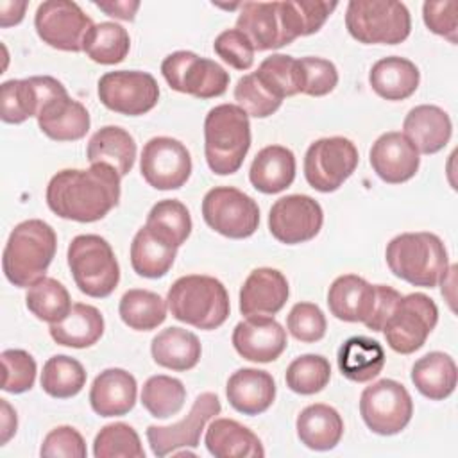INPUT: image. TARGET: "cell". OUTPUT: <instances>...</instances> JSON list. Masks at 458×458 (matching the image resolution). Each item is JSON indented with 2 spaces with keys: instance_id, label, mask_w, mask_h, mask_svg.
Segmentation results:
<instances>
[{
  "instance_id": "57",
  "label": "cell",
  "mask_w": 458,
  "mask_h": 458,
  "mask_svg": "<svg viewBox=\"0 0 458 458\" xmlns=\"http://www.w3.org/2000/svg\"><path fill=\"white\" fill-rule=\"evenodd\" d=\"M27 9V2H0V25L11 27L23 20Z\"/></svg>"
},
{
  "instance_id": "36",
  "label": "cell",
  "mask_w": 458,
  "mask_h": 458,
  "mask_svg": "<svg viewBox=\"0 0 458 458\" xmlns=\"http://www.w3.org/2000/svg\"><path fill=\"white\" fill-rule=\"evenodd\" d=\"M86 156L91 165L106 163L123 177L134 166L136 141L129 131L118 125H106L91 136Z\"/></svg>"
},
{
  "instance_id": "9",
  "label": "cell",
  "mask_w": 458,
  "mask_h": 458,
  "mask_svg": "<svg viewBox=\"0 0 458 458\" xmlns=\"http://www.w3.org/2000/svg\"><path fill=\"white\" fill-rule=\"evenodd\" d=\"M161 73L172 89L195 98L220 97L229 86V73L218 63L190 50L168 54L161 63Z\"/></svg>"
},
{
  "instance_id": "14",
  "label": "cell",
  "mask_w": 458,
  "mask_h": 458,
  "mask_svg": "<svg viewBox=\"0 0 458 458\" xmlns=\"http://www.w3.org/2000/svg\"><path fill=\"white\" fill-rule=\"evenodd\" d=\"M100 102L120 114L140 116L156 107L159 100V86L156 79L140 70L107 72L98 81Z\"/></svg>"
},
{
  "instance_id": "45",
  "label": "cell",
  "mask_w": 458,
  "mask_h": 458,
  "mask_svg": "<svg viewBox=\"0 0 458 458\" xmlns=\"http://www.w3.org/2000/svg\"><path fill=\"white\" fill-rule=\"evenodd\" d=\"M184 401L186 388L177 377L172 376H152L141 388V404L156 419H166L179 413Z\"/></svg>"
},
{
  "instance_id": "32",
  "label": "cell",
  "mask_w": 458,
  "mask_h": 458,
  "mask_svg": "<svg viewBox=\"0 0 458 458\" xmlns=\"http://www.w3.org/2000/svg\"><path fill=\"white\" fill-rule=\"evenodd\" d=\"M150 354L159 367L186 372L199 363L202 347L195 333L172 326L152 338Z\"/></svg>"
},
{
  "instance_id": "39",
  "label": "cell",
  "mask_w": 458,
  "mask_h": 458,
  "mask_svg": "<svg viewBox=\"0 0 458 458\" xmlns=\"http://www.w3.org/2000/svg\"><path fill=\"white\" fill-rule=\"evenodd\" d=\"M25 304L36 318L48 324L61 322L73 306L66 286L47 276L27 288Z\"/></svg>"
},
{
  "instance_id": "58",
  "label": "cell",
  "mask_w": 458,
  "mask_h": 458,
  "mask_svg": "<svg viewBox=\"0 0 458 458\" xmlns=\"http://www.w3.org/2000/svg\"><path fill=\"white\" fill-rule=\"evenodd\" d=\"M0 404H2V429H0L2 437H0V444L4 445L16 433L18 420H16V411L11 408V404L5 399H0Z\"/></svg>"
},
{
  "instance_id": "30",
  "label": "cell",
  "mask_w": 458,
  "mask_h": 458,
  "mask_svg": "<svg viewBox=\"0 0 458 458\" xmlns=\"http://www.w3.org/2000/svg\"><path fill=\"white\" fill-rule=\"evenodd\" d=\"M295 179V156L283 145H268L252 159L249 170L250 184L267 195L286 190Z\"/></svg>"
},
{
  "instance_id": "29",
  "label": "cell",
  "mask_w": 458,
  "mask_h": 458,
  "mask_svg": "<svg viewBox=\"0 0 458 458\" xmlns=\"http://www.w3.org/2000/svg\"><path fill=\"white\" fill-rule=\"evenodd\" d=\"M369 82L374 93L381 98L404 100L417 91L420 72L410 59L388 55L372 64L369 72Z\"/></svg>"
},
{
  "instance_id": "10",
  "label": "cell",
  "mask_w": 458,
  "mask_h": 458,
  "mask_svg": "<svg viewBox=\"0 0 458 458\" xmlns=\"http://www.w3.org/2000/svg\"><path fill=\"white\" fill-rule=\"evenodd\" d=\"M358 161V148L349 138H320L306 150L304 177L313 190L331 193L352 175Z\"/></svg>"
},
{
  "instance_id": "22",
  "label": "cell",
  "mask_w": 458,
  "mask_h": 458,
  "mask_svg": "<svg viewBox=\"0 0 458 458\" xmlns=\"http://www.w3.org/2000/svg\"><path fill=\"white\" fill-rule=\"evenodd\" d=\"M236 29L250 41L254 50H274L290 45L279 2H243L236 18Z\"/></svg>"
},
{
  "instance_id": "20",
  "label": "cell",
  "mask_w": 458,
  "mask_h": 458,
  "mask_svg": "<svg viewBox=\"0 0 458 458\" xmlns=\"http://www.w3.org/2000/svg\"><path fill=\"white\" fill-rule=\"evenodd\" d=\"M369 159L376 175L388 184L410 181L420 165L419 150L403 132L397 131L381 134L372 143Z\"/></svg>"
},
{
  "instance_id": "55",
  "label": "cell",
  "mask_w": 458,
  "mask_h": 458,
  "mask_svg": "<svg viewBox=\"0 0 458 458\" xmlns=\"http://www.w3.org/2000/svg\"><path fill=\"white\" fill-rule=\"evenodd\" d=\"M401 299V293L386 284H377V302L372 317L365 322L367 329L370 331H383L386 318L390 317L395 302Z\"/></svg>"
},
{
  "instance_id": "31",
  "label": "cell",
  "mask_w": 458,
  "mask_h": 458,
  "mask_svg": "<svg viewBox=\"0 0 458 458\" xmlns=\"http://www.w3.org/2000/svg\"><path fill=\"white\" fill-rule=\"evenodd\" d=\"M299 440L313 451H329L338 445L344 435V420L329 404L306 406L295 422Z\"/></svg>"
},
{
  "instance_id": "37",
  "label": "cell",
  "mask_w": 458,
  "mask_h": 458,
  "mask_svg": "<svg viewBox=\"0 0 458 458\" xmlns=\"http://www.w3.org/2000/svg\"><path fill=\"white\" fill-rule=\"evenodd\" d=\"M177 247L152 233L147 225L140 227L131 243V265L141 277L157 279L168 274L175 261Z\"/></svg>"
},
{
  "instance_id": "7",
  "label": "cell",
  "mask_w": 458,
  "mask_h": 458,
  "mask_svg": "<svg viewBox=\"0 0 458 458\" xmlns=\"http://www.w3.org/2000/svg\"><path fill=\"white\" fill-rule=\"evenodd\" d=\"M345 27L365 45H397L411 30L410 11L394 0H352L347 4Z\"/></svg>"
},
{
  "instance_id": "23",
  "label": "cell",
  "mask_w": 458,
  "mask_h": 458,
  "mask_svg": "<svg viewBox=\"0 0 458 458\" xmlns=\"http://www.w3.org/2000/svg\"><path fill=\"white\" fill-rule=\"evenodd\" d=\"M377 302V284L356 274L336 277L327 292V306L331 315L344 322H367Z\"/></svg>"
},
{
  "instance_id": "13",
  "label": "cell",
  "mask_w": 458,
  "mask_h": 458,
  "mask_svg": "<svg viewBox=\"0 0 458 458\" xmlns=\"http://www.w3.org/2000/svg\"><path fill=\"white\" fill-rule=\"evenodd\" d=\"M93 25L91 18L70 0H47L38 5L34 16V27L43 43L64 52H82Z\"/></svg>"
},
{
  "instance_id": "3",
  "label": "cell",
  "mask_w": 458,
  "mask_h": 458,
  "mask_svg": "<svg viewBox=\"0 0 458 458\" xmlns=\"http://www.w3.org/2000/svg\"><path fill=\"white\" fill-rule=\"evenodd\" d=\"M385 259L395 277L422 288L437 286L449 268L444 242L428 231L397 234L388 242Z\"/></svg>"
},
{
  "instance_id": "24",
  "label": "cell",
  "mask_w": 458,
  "mask_h": 458,
  "mask_svg": "<svg viewBox=\"0 0 458 458\" xmlns=\"http://www.w3.org/2000/svg\"><path fill=\"white\" fill-rule=\"evenodd\" d=\"M89 113L68 91L52 97L38 114V125L45 136L55 141H77L89 131Z\"/></svg>"
},
{
  "instance_id": "50",
  "label": "cell",
  "mask_w": 458,
  "mask_h": 458,
  "mask_svg": "<svg viewBox=\"0 0 458 458\" xmlns=\"http://www.w3.org/2000/svg\"><path fill=\"white\" fill-rule=\"evenodd\" d=\"M290 335L304 344H315L324 338L327 322L324 311L313 302H297L286 317Z\"/></svg>"
},
{
  "instance_id": "35",
  "label": "cell",
  "mask_w": 458,
  "mask_h": 458,
  "mask_svg": "<svg viewBox=\"0 0 458 458\" xmlns=\"http://www.w3.org/2000/svg\"><path fill=\"white\" fill-rule=\"evenodd\" d=\"M415 388L431 401H442L449 397L456 388V363L454 360L440 351L420 356L410 372Z\"/></svg>"
},
{
  "instance_id": "47",
  "label": "cell",
  "mask_w": 458,
  "mask_h": 458,
  "mask_svg": "<svg viewBox=\"0 0 458 458\" xmlns=\"http://www.w3.org/2000/svg\"><path fill=\"white\" fill-rule=\"evenodd\" d=\"M93 454L97 458H143L145 451L132 426L113 422L97 433Z\"/></svg>"
},
{
  "instance_id": "28",
  "label": "cell",
  "mask_w": 458,
  "mask_h": 458,
  "mask_svg": "<svg viewBox=\"0 0 458 458\" xmlns=\"http://www.w3.org/2000/svg\"><path fill=\"white\" fill-rule=\"evenodd\" d=\"M206 447L216 458H258L265 449L256 433L234 419H215L206 429Z\"/></svg>"
},
{
  "instance_id": "52",
  "label": "cell",
  "mask_w": 458,
  "mask_h": 458,
  "mask_svg": "<svg viewBox=\"0 0 458 458\" xmlns=\"http://www.w3.org/2000/svg\"><path fill=\"white\" fill-rule=\"evenodd\" d=\"M213 50L234 70H249L254 64V48L238 29H227L220 32L215 38Z\"/></svg>"
},
{
  "instance_id": "4",
  "label": "cell",
  "mask_w": 458,
  "mask_h": 458,
  "mask_svg": "<svg viewBox=\"0 0 458 458\" xmlns=\"http://www.w3.org/2000/svg\"><path fill=\"white\" fill-rule=\"evenodd\" d=\"M249 148V114L236 104L211 107L204 120V154L209 170L216 175L238 172Z\"/></svg>"
},
{
  "instance_id": "34",
  "label": "cell",
  "mask_w": 458,
  "mask_h": 458,
  "mask_svg": "<svg viewBox=\"0 0 458 458\" xmlns=\"http://www.w3.org/2000/svg\"><path fill=\"white\" fill-rule=\"evenodd\" d=\"M48 331L59 345L73 349L91 347L104 335V317L95 306L75 302L61 322L50 324Z\"/></svg>"
},
{
  "instance_id": "16",
  "label": "cell",
  "mask_w": 458,
  "mask_h": 458,
  "mask_svg": "<svg viewBox=\"0 0 458 458\" xmlns=\"http://www.w3.org/2000/svg\"><path fill=\"white\" fill-rule=\"evenodd\" d=\"M324 222L320 204L310 195H286L277 199L268 213L270 234L286 245L313 240Z\"/></svg>"
},
{
  "instance_id": "48",
  "label": "cell",
  "mask_w": 458,
  "mask_h": 458,
  "mask_svg": "<svg viewBox=\"0 0 458 458\" xmlns=\"http://www.w3.org/2000/svg\"><path fill=\"white\" fill-rule=\"evenodd\" d=\"M234 100L236 106L242 107L249 116L254 118H267L274 114L283 100L272 95L256 77V73H247L238 79L234 86Z\"/></svg>"
},
{
  "instance_id": "51",
  "label": "cell",
  "mask_w": 458,
  "mask_h": 458,
  "mask_svg": "<svg viewBox=\"0 0 458 458\" xmlns=\"http://www.w3.org/2000/svg\"><path fill=\"white\" fill-rule=\"evenodd\" d=\"M302 70V93L310 97H324L335 89L338 84L336 66L324 57H302L299 59Z\"/></svg>"
},
{
  "instance_id": "40",
  "label": "cell",
  "mask_w": 458,
  "mask_h": 458,
  "mask_svg": "<svg viewBox=\"0 0 458 458\" xmlns=\"http://www.w3.org/2000/svg\"><path fill=\"white\" fill-rule=\"evenodd\" d=\"M281 20L284 32L290 41L299 36H310L320 30L331 13L338 7V2L324 0H297V2H279Z\"/></svg>"
},
{
  "instance_id": "43",
  "label": "cell",
  "mask_w": 458,
  "mask_h": 458,
  "mask_svg": "<svg viewBox=\"0 0 458 458\" xmlns=\"http://www.w3.org/2000/svg\"><path fill=\"white\" fill-rule=\"evenodd\" d=\"M86 385V370L81 361L66 354L48 358L41 372V388L50 397L68 399L77 395Z\"/></svg>"
},
{
  "instance_id": "44",
  "label": "cell",
  "mask_w": 458,
  "mask_h": 458,
  "mask_svg": "<svg viewBox=\"0 0 458 458\" xmlns=\"http://www.w3.org/2000/svg\"><path fill=\"white\" fill-rule=\"evenodd\" d=\"M145 225L179 249L191 233V216L181 200L163 199L152 206Z\"/></svg>"
},
{
  "instance_id": "42",
  "label": "cell",
  "mask_w": 458,
  "mask_h": 458,
  "mask_svg": "<svg viewBox=\"0 0 458 458\" xmlns=\"http://www.w3.org/2000/svg\"><path fill=\"white\" fill-rule=\"evenodd\" d=\"M129 48V32L114 21H102L95 23L88 32L82 52L98 64H116L127 57Z\"/></svg>"
},
{
  "instance_id": "21",
  "label": "cell",
  "mask_w": 458,
  "mask_h": 458,
  "mask_svg": "<svg viewBox=\"0 0 458 458\" xmlns=\"http://www.w3.org/2000/svg\"><path fill=\"white\" fill-rule=\"evenodd\" d=\"M290 295L288 281L277 268H254L240 288V311L245 317H268L283 310Z\"/></svg>"
},
{
  "instance_id": "27",
  "label": "cell",
  "mask_w": 458,
  "mask_h": 458,
  "mask_svg": "<svg viewBox=\"0 0 458 458\" xmlns=\"http://www.w3.org/2000/svg\"><path fill=\"white\" fill-rule=\"evenodd\" d=\"M453 132L449 114L438 106L420 104L408 111L403 122V134L419 150V154H435L442 150Z\"/></svg>"
},
{
  "instance_id": "49",
  "label": "cell",
  "mask_w": 458,
  "mask_h": 458,
  "mask_svg": "<svg viewBox=\"0 0 458 458\" xmlns=\"http://www.w3.org/2000/svg\"><path fill=\"white\" fill-rule=\"evenodd\" d=\"M4 381L2 390L9 394H23L32 388L36 381V361L23 349H7L2 352Z\"/></svg>"
},
{
  "instance_id": "11",
  "label": "cell",
  "mask_w": 458,
  "mask_h": 458,
  "mask_svg": "<svg viewBox=\"0 0 458 458\" xmlns=\"http://www.w3.org/2000/svg\"><path fill=\"white\" fill-rule=\"evenodd\" d=\"M202 218L218 234L249 238L259 225V208L252 197L233 186L211 188L202 199Z\"/></svg>"
},
{
  "instance_id": "53",
  "label": "cell",
  "mask_w": 458,
  "mask_h": 458,
  "mask_svg": "<svg viewBox=\"0 0 458 458\" xmlns=\"http://www.w3.org/2000/svg\"><path fill=\"white\" fill-rule=\"evenodd\" d=\"M41 456H66L86 458L88 449L82 435L72 426H57L47 433L41 449Z\"/></svg>"
},
{
  "instance_id": "54",
  "label": "cell",
  "mask_w": 458,
  "mask_h": 458,
  "mask_svg": "<svg viewBox=\"0 0 458 458\" xmlns=\"http://www.w3.org/2000/svg\"><path fill=\"white\" fill-rule=\"evenodd\" d=\"M456 11L458 2L454 0L424 2L422 18L431 32L444 36L451 43H456Z\"/></svg>"
},
{
  "instance_id": "26",
  "label": "cell",
  "mask_w": 458,
  "mask_h": 458,
  "mask_svg": "<svg viewBox=\"0 0 458 458\" xmlns=\"http://www.w3.org/2000/svg\"><path fill=\"white\" fill-rule=\"evenodd\" d=\"M138 385L123 369L102 370L89 388V404L100 417H122L136 404Z\"/></svg>"
},
{
  "instance_id": "5",
  "label": "cell",
  "mask_w": 458,
  "mask_h": 458,
  "mask_svg": "<svg viewBox=\"0 0 458 458\" xmlns=\"http://www.w3.org/2000/svg\"><path fill=\"white\" fill-rule=\"evenodd\" d=\"M166 306L174 318L197 329L220 327L231 311L225 286L211 276H182L168 290Z\"/></svg>"
},
{
  "instance_id": "6",
  "label": "cell",
  "mask_w": 458,
  "mask_h": 458,
  "mask_svg": "<svg viewBox=\"0 0 458 458\" xmlns=\"http://www.w3.org/2000/svg\"><path fill=\"white\" fill-rule=\"evenodd\" d=\"M66 258L77 288L88 297L104 299L118 286L120 267L106 238L79 234L70 242Z\"/></svg>"
},
{
  "instance_id": "1",
  "label": "cell",
  "mask_w": 458,
  "mask_h": 458,
  "mask_svg": "<svg viewBox=\"0 0 458 458\" xmlns=\"http://www.w3.org/2000/svg\"><path fill=\"white\" fill-rule=\"evenodd\" d=\"M120 181V174L106 163H95L88 170L66 168L50 179L45 199L57 216L89 224L118 206Z\"/></svg>"
},
{
  "instance_id": "41",
  "label": "cell",
  "mask_w": 458,
  "mask_h": 458,
  "mask_svg": "<svg viewBox=\"0 0 458 458\" xmlns=\"http://www.w3.org/2000/svg\"><path fill=\"white\" fill-rule=\"evenodd\" d=\"M259 82L277 98L302 93V70L299 59L286 54H272L254 72Z\"/></svg>"
},
{
  "instance_id": "46",
  "label": "cell",
  "mask_w": 458,
  "mask_h": 458,
  "mask_svg": "<svg viewBox=\"0 0 458 458\" xmlns=\"http://www.w3.org/2000/svg\"><path fill=\"white\" fill-rule=\"evenodd\" d=\"M284 379L292 392L313 395L327 386L331 379V365L320 354H302L288 365Z\"/></svg>"
},
{
  "instance_id": "12",
  "label": "cell",
  "mask_w": 458,
  "mask_h": 458,
  "mask_svg": "<svg viewBox=\"0 0 458 458\" xmlns=\"http://www.w3.org/2000/svg\"><path fill=\"white\" fill-rule=\"evenodd\" d=\"M360 415L367 428L377 435L401 433L413 415L410 392L395 379H379L360 395Z\"/></svg>"
},
{
  "instance_id": "2",
  "label": "cell",
  "mask_w": 458,
  "mask_h": 458,
  "mask_svg": "<svg viewBox=\"0 0 458 458\" xmlns=\"http://www.w3.org/2000/svg\"><path fill=\"white\" fill-rule=\"evenodd\" d=\"M57 250V234L50 224L30 218L11 231L2 254V268L9 283L29 288L45 277Z\"/></svg>"
},
{
  "instance_id": "18",
  "label": "cell",
  "mask_w": 458,
  "mask_h": 458,
  "mask_svg": "<svg viewBox=\"0 0 458 458\" xmlns=\"http://www.w3.org/2000/svg\"><path fill=\"white\" fill-rule=\"evenodd\" d=\"M66 88L50 75L11 79L0 86V116L5 123H21L39 114L43 106Z\"/></svg>"
},
{
  "instance_id": "8",
  "label": "cell",
  "mask_w": 458,
  "mask_h": 458,
  "mask_svg": "<svg viewBox=\"0 0 458 458\" xmlns=\"http://www.w3.org/2000/svg\"><path fill=\"white\" fill-rule=\"evenodd\" d=\"M438 322V308L426 293L401 295L383 326L386 344L399 354L419 351Z\"/></svg>"
},
{
  "instance_id": "56",
  "label": "cell",
  "mask_w": 458,
  "mask_h": 458,
  "mask_svg": "<svg viewBox=\"0 0 458 458\" xmlns=\"http://www.w3.org/2000/svg\"><path fill=\"white\" fill-rule=\"evenodd\" d=\"M95 5L104 11L107 16L132 21L136 11L140 9V2H127V0H114V2H95Z\"/></svg>"
},
{
  "instance_id": "38",
  "label": "cell",
  "mask_w": 458,
  "mask_h": 458,
  "mask_svg": "<svg viewBox=\"0 0 458 458\" xmlns=\"http://www.w3.org/2000/svg\"><path fill=\"white\" fill-rule=\"evenodd\" d=\"M120 318L134 331H152L166 318V302L150 290H127L118 306Z\"/></svg>"
},
{
  "instance_id": "17",
  "label": "cell",
  "mask_w": 458,
  "mask_h": 458,
  "mask_svg": "<svg viewBox=\"0 0 458 458\" xmlns=\"http://www.w3.org/2000/svg\"><path fill=\"white\" fill-rule=\"evenodd\" d=\"M222 410L220 399L213 392H204L193 401L190 413L170 426H148L147 440L156 456H166L179 447H197L200 433L208 420L218 415Z\"/></svg>"
},
{
  "instance_id": "25",
  "label": "cell",
  "mask_w": 458,
  "mask_h": 458,
  "mask_svg": "<svg viewBox=\"0 0 458 458\" xmlns=\"http://www.w3.org/2000/svg\"><path fill=\"white\" fill-rule=\"evenodd\" d=\"M225 395L229 404L243 415L267 411L276 399V381L272 374L259 369H238L227 379Z\"/></svg>"
},
{
  "instance_id": "19",
  "label": "cell",
  "mask_w": 458,
  "mask_h": 458,
  "mask_svg": "<svg viewBox=\"0 0 458 458\" xmlns=\"http://www.w3.org/2000/svg\"><path fill=\"white\" fill-rule=\"evenodd\" d=\"M286 344V329L274 317H247L233 329V345L249 361H274L283 354Z\"/></svg>"
},
{
  "instance_id": "15",
  "label": "cell",
  "mask_w": 458,
  "mask_h": 458,
  "mask_svg": "<svg viewBox=\"0 0 458 458\" xmlns=\"http://www.w3.org/2000/svg\"><path fill=\"white\" fill-rule=\"evenodd\" d=\"M140 170L152 188L179 190L191 175V156L179 140L156 136L141 150Z\"/></svg>"
},
{
  "instance_id": "33",
  "label": "cell",
  "mask_w": 458,
  "mask_h": 458,
  "mask_svg": "<svg viewBox=\"0 0 458 458\" xmlns=\"http://www.w3.org/2000/svg\"><path fill=\"white\" fill-rule=\"evenodd\" d=\"M385 349L369 336H351L338 349V369L354 383L372 381L385 367Z\"/></svg>"
}]
</instances>
